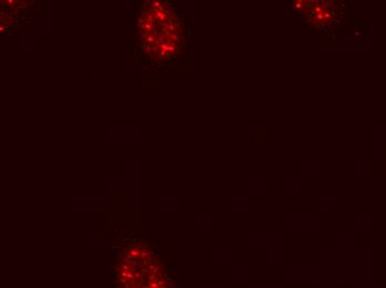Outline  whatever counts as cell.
Returning a JSON list of instances; mask_svg holds the SVG:
<instances>
[{
    "label": "cell",
    "instance_id": "6",
    "mask_svg": "<svg viewBox=\"0 0 386 288\" xmlns=\"http://www.w3.org/2000/svg\"><path fill=\"white\" fill-rule=\"evenodd\" d=\"M148 288H150V286H148Z\"/></svg>",
    "mask_w": 386,
    "mask_h": 288
},
{
    "label": "cell",
    "instance_id": "2",
    "mask_svg": "<svg viewBox=\"0 0 386 288\" xmlns=\"http://www.w3.org/2000/svg\"><path fill=\"white\" fill-rule=\"evenodd\" d=\"M149 256H150V253H149L148 250H144V249L140 250V257H141V258L144 259L145 257H149Z\"/></svg>",
    "mask_w": 386,
    "mask_h": 288
},
{
    "label": "cell",
    "instance_id": "3",
    "mask_svg": "<svg viewBox=\"0 0 386 288\" xmlns=\"http://www.w3.org/2000/svg\"><path fill=\"white\" fill-rule=\"evenodd\" d=\"M149 269H150V271H151L153 274H158V271H159V268H158V266H154V265H150Z\"/></svg>",
    "mask_w": 386,
    "mask_h": 288
},
{
    "label": "cell",
    "instance_id": "5",
    "mask_svg": "<svg viewBox=\"0 0 386 288\" xmlns=\"http://www.w3.org/2000/svg\"><path fill=\"white\" fill-rule=\"evenodd\" d=\"M134 277H136V278H139V277H140V274L139 273H134Z\"/></svg>",
    "mask_w": 386,
    "mask_h": 288
},
{
    "label": "cell",
    "instance_id": "1",
    "mask_svg": "<svg viewBox=\"0 0 386 288\" xmlns=\"http://www.w3.org/2000/svg\"><path fill=\"white\" fill-rule=\"evenodd\" d=\"M152 7L153 9L144 12L140 20L143 41L148 48L153 44L154 50L162 57H168L179 50L182 33L180 21L164 3L154 1Z\"/></svg>",
    "mask_w": 386,
    "mask_h": 288
},
{
    "label": "cell",
    "instance_id": "4",
    "mask_svg": "<svg viewBox=\"0 0 386 288\" xmlns=\"http://www.w3.org/2000/svg\"><path fill=\"white\" fill-rule=\"evenodd\" d=\"M150 288H160V286L158 285V282H151V284H150Z\"/></svg>",
    "mask_w": 386,
    "mask_h": 288
}]
</instances>
